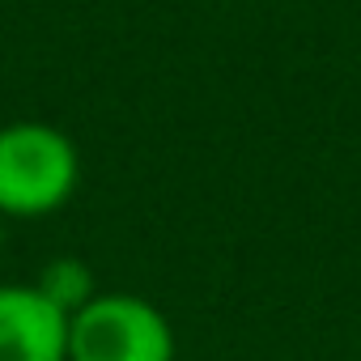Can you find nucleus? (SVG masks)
<instances>
[{
    "label": "nucleus",
    "instance_id": "obj_2",
    "mask_svg": "<svg viewBox=\"0 0 361 361\" xmlns=\"http://www.w3.org/2000/svg\"><path fill=\"white\" fill-rule=\"evenodd\" d=\"M68 361H174V327L149 298L102 289L68 319Z\"/></svg>",
    "mask_w": 361,
    "mask_h": 361
},
{
    "label": "nucleus",
    "instance_id": "obj_4",
    "mask_svg": "<svg viewBox=\"0 0 361 361\" xmlns=\"http://www.w3.org/2000/svg\"><path fill=\"white\" fill-rule=\"evenodd\" d=\"M30 285H35L64 319H73L77 310H85V306L102 293L98 281H94V268H90L81 255H56V259H47Z\"/></svg>",
    "mask_w": 361,
    "mask_h": 361
},
{
    "label": "nucleus",
    "instance_id": "obj_3",
    "mask_svg": "<svg viewBox=\"0 0 361 361\" xmlns=\"http://www.w3.org/2000/svg\"><path fill=\"white\" fill-rule=\"evenodd\" d=\"M0 361H68V319L35 285H0Z\"/></svg>",
    "mask_w": 361,
    "mask_h": 361
},
{
    "label": "nucleus",
    "instance_id": "obj_5",
    "mask_svg": "<svg viewBox=\"0 0 361 361\" xmlns=\"http://www.w3.org/2000/svg\"><path fill=\"white\" fill-rule=\"evenodd\" d=\"M0 247H5V217H0Z\"/></svg>",
    "mask_w": 361,
    "mask_h": 361
},
{
    "label": "nucleus",
    "instance_id": "obj_1",
    "mask_svg": "<svg viewBox=\"0 0 361 361\" xmlns=\"http://www.w3.org/2000/svg\"><path fill=\"white\" fill-rule=\"evenodd\" d=\"M81 183L77 140L43 119L0 123V217H47Z\"/></svg>",
    "mask_w": 361,
    "mask_h": 361
}]
</instances>
